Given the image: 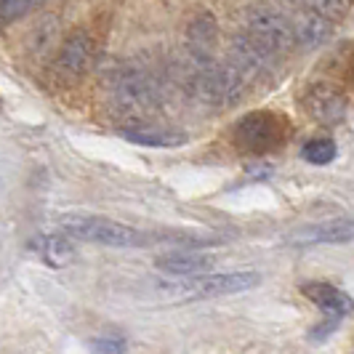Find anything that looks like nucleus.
<instances>
[{
    "label": "nucleus",
    "instance_id": "nucleus-1",
    "mask_svg": "<svg viewBox=\"0 0 354 354\" xmlns=\"http://www.w3.org/2000/svg\"><path fill=\"white\" fill-rule=\"evenodd\" d=\"M261 283L259 272H213L195 277H176L174 283L160 285V293L171 301H197V299H218L240 290H250Z\"/></svg>",
    "mask_w": 354,
    "mask_h": 354
},
{
    "label": "nucleus",
    "instance_id": "nucleus-2",
    "mask_svg": "<svg viewBox=\"0 0 354 354\" xmlns=\"http://www.w3.org/2000/svg\"><path fill=\"white\" fill-rule=\"evenodd\" d=\"M62 232H67L75 240L83 243H96L106 248H133L142 245L144 234L128 224H120L106 216H88V213H67L59 218Z\"/></svg>",
    "mask_w": 354,
    "mask_h": 354
},
{
    "label": "nucleus",
    "instance_id": "nucleus-3",
    "mask_svg": "<svg viewBox=\"0 0 354 354\" xmlns=\"http://www.w3.org/2000/svg\"><path fill=\"white\" fill-rule=\"evenodd\" d=\"M195 93L203 104L230 106L245 93V70L237 62H208L200 64Z\"/></svg>",
    "mask_w": 354,
    "mask_h": 354
},
{
    "label": "nucleus",
    "instance_id": "nucleus-4",
    "mask_svg": "<svg viewBox=\"0 0 354 354\" xmlns=\"http://www.w3.org/2000/svg\"><path fill=\"white\" fill-rule=\"evenodd\" d=\"M243 32L248 37H253L259 46H264L266 51H272L274 56H283L293 46H299L296 43L293 21L285 19L283 14H277L269 6H253V8L245 11Z\"/></svg>",
    "mask_w": 354,
    "mask_h": 354
},
{
    "label": "nucleus",
    "instance_id": "nucleus-5",
    "mask_svg": "<svg viewBox=\"0 0 354 354\" xmlns=\"http://www.w3.org/2000/svg\"><path fill=\"white\" fill-rule=\"evenodd\" d=\"M232 139L245 152L264 155V152L277 149L285 142V120L274 112L256 109V112H248L237 120L234 131H232Z\"/></svg>",
    "mask_w": 354,
    "mask_h": 354
},
{
    "label": "nucleus",
    "instance_id": "nucleus-6",
    "mask_svg": "<svg viewBox=\"0 0 354 354\" xmlns=\"http://www.w3.org/2000/svg\"><path fill=\"white\" fill-rule=\"evenodd\" d=\"M112 99L115 106L128 118H144L155 112L160 104L158 86L142 70H125L112 80Z\"/></svg>",
    "mask_w": 354,
    "mask_h": 354
},
{
    "label": "nucleus",
    "instance_id": "nucleus-7",
    "mask_svg": "<svg viewBox=\"0 0 354 354\" xmlns=\"http://www.w3.org/2000/svg\"><path fill=\"white\" fill-rule=\"evenodd\" d=\"M304 112L319 125L333 128L346 118V96L338 88H333L330 83H315L309 86V91L301 99Z\"/></svg>",
    "mask_w": 354,
    "mask_h": 354
},
{
    "label": "nucleus",
    "instance_id": "nucleus-8",
    "mask_svg": "<svg viewBox=\"0 0 354 354\" xmlns=\"http://www.w3.org/2000/svg\"><path fill=\"white\" fill-rule=\"evenodd\" d=\"M354 240V216L319 221L312 227H304L290 234V245L299 248H315V245H341Z\"/></svg>",
    "mask_w": 354,
    "mask_h": 354
},
{
    "label": "nucleus",
    "instance_id": "nucleus-9",
    "mask_svg": "<svg viewBox=\"0 0 354 354\" xmlns=\"http://www.w3.org/2000/svg\"><path fill=\"white\" fill-rule=\"evenodd\" d=\"M72 240L67 232H62V234H56V232H40L35 234L32 240H30V250L35 253L40 261H46L48 266L53 269H62V266H70L75 261V245H72Z\"/></svg>",
    "mask_w": 354,
    "mask_h": 354
},
{
    "label": "nucleus",
    "instance_id": "nucleus-10",
    "mask_svg": "<svg viewBox=\"0 0 354 354\" xmlns=\"http://www.w3.org/2000/svg\"><path fill=\"white\" fill-rule=\"evenodd\" d=\"M301 293L315 304V306H319L325 315H330V317L344 319L346 315H352L354 312L352 296H349L346 290H341V288H336V285H330V283H304Z\"/></svg>",
    "mask_w": 354,
    "mask_h": 354
},
{
    "label": "nucleus",
    "instance_id": "nucleus-11",
    "mask_svg": "<svg viewBox=\"0 0 354 354\" xmlns=\"http://www.w3.org/2000/svg\"><path fill=\"white\" fill-rule=\"evenodd\" d=\"M216 259L200 250H176V253H165L160 256L155 266L160 272L171 274V277H195V274H205L208 269H213Z\"/></svg>",
    "mask_w": 354,
    "mask_h": 354
},
{
    "label": "nucleus",
    "instance_id": "nucleus-12",
    "mask_svg": "<svg viewBox=\"0 0 354 354\" xmlns=\"http://www.w3.org/2000/svg\"><path fill=\"white\" fill-rule=\"evenodd\" d=\"M93 40L86 32H75L59 46V67L70 75H86L93 67Z\"/></svg>",
    "mask_w": 354,
    "mask_h": 354
},
{
    "label": "nucleus",
    "instance_id": "nucleus-13",
    "mask_svg": "<svg viewBox=\"0 0 354 354\" xmlns=\"http://www.w3.org/2000/svg\"><path fill=\"white\" fill-rule=\"evenodd\" d=\"M120 136L139 147H152V149H176L187 144V133L174 131V128H160V125H128L120 128Z\"/></svg>",
    "mask_w": 354,
    "mask_h": 354
},
{
    "label": "nucleus",
    "instance_id": "nucleus-14",
    "mask_svg": "<svg viewBox=\"0 0 354 354\" xmlns=\"http://www.w3.org/2000/svg\"><path fill=\"white\" fill-rule=\"evenodd\" d=\"M293 30H296V43L301 48H317L333 35V21L317 11L304 8V14L293 19Z\"/></svg>",
    "mask_w": 354,
    "mask_h": 354
},
{
    "label": "nucleus",
    "instance_id": "nucleus-15",
    "mask_svg": "<svg viewBox=\"0 0 354 354\" xmlns=\"http://www.w3.org/2000/svg\"><path fill=\"white\" fill-rule=\"evenodd\" d=\"M213 48H216V21L213 17L203 14L189 24V51L195 56L197 67L213 62Z\"/></svg>",
    "mask_w": 354,
    "mask_h": 354
},
{
    "label": "nucleus",
    "instance_id": "nucleus-16",
    "mask_svg": "<svg viewBox=\"0 0 354 354\" xmlns=\"http://www.w3.org/2000/svg\"><path fill=\"white\" fill-rule=\"evenodd\" d=\"M336 142L328 139V136H315L309 142H304L301 147V158L312 165H328L336 160Z\"/></svg>",
    "mask_w": 354,
    "mask_h": 354
},
{
    "label": "nucleus",
    "instance_id": "nucleus-17",
    "mask_svg": "<svg viewBox=\"0 0 354 354\" xmlns=\"http://www.w3.org/2000/svg\"><path fill=\"white\" fill-rule=\"evenodd\" d=\"M56 40H59V24H56L53 17H46L43 21H37V27L32 30L30 46H32V51L37 56H48L51 48L56 46Z\"/></svg>",
    "mask_w": 354,
    "mask_h": 354
},
{
    "label": "nucleus",
    "instance_id": "nucleus-18",
    "mask_svg": "<svg viewBox=\"0 0 354 354\" xmlns=\"http://www.w3.org/2000/svg\"><path fill=\"white\" fill-rule=\"evenodd\" d=\"M293 3H299L309 11H317L330 21H341L352 8V0H293Z\"/></svg>",
    "mask_w": 354,
    "mask_h": 354
},
{
    "label": "nucleus",
    "instance_id": "nucleus-19",
    "mask_svg": "<svg viewBox=\"0 0 354 354\" xmlns=\"http://www.w3.org/2000/svg\"><path fill=\"white\" fill-rule=\"evenodd\" d=\"M43 3H48V0H0V19H3V24H14L17 19L32 14Z\"/></svg>",
    "mask_w": 354,
    "mask_h": 354
},
{
    "label": "nucleus",
    "instance_id": "nucleus-20",
    "mask_svg": "<svg viewBox=\"0 0 354 354\" xmlns=\"http://www.w3.org/2000/svg\"><path fill=\"white\" fill-rule=\"evenodd\" d=\"M91 349L96 352H125L128 349V341L125 338H93L91 341Z\"/></svg>",
    "mask_w": 354,
    "mask_h": 354
},
{
    "label": "nucleus",
    "instance_id": "nucleus-21",
    "mask_svg": "<svg viewBox=\"0 0 354 354\" xmlns=\"http://www.w3.org/2000/svg\"><path fill=\"white\" fill-rule=\"evenodd\" d=\"M338 325H341V317H330V315H328V317H325V322H322V325H317V328L309 333V341H325V336H330Z\"/></svg>",
    "mask_w": 354,
    "mask_h": 354
}]
</instances>
